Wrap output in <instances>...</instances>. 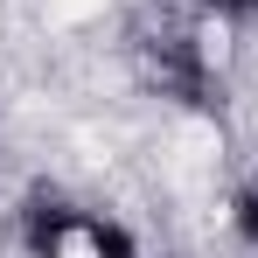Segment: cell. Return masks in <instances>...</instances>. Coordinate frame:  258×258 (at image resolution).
Here are the masks:
<instances>
[{"label":"cell","instance_id":"1","mask_svg":"<svg viewBox=\"0 0 258 258\" xmlns=\"http://www.w3.org/2000/svg\"><path fill=\"white\" fill-rule=\"evenodd\" d=\"M70 237H84V210L63 196V188H35L21 203V251L28 258H63Z\"/></svg>","mask_w":258,"mask_h":258},{"label":"cell","instance_id":"2","mask_svg":"<svg viewBox=\"0 0 258 258\" xmlns=\"http://www.w3.org/2000/svg\"><path fill=\"white\" fill-rule=\"evenodd\" d=\"M154 84H161V98H174V105H210V70H203V49L188 42V35L154 42Z\"/></svg>","mask_w":258,"mask_h":258},{"label":"cell","instance_id":"3","mask_svg":"<svg viewBox=\"0 0 258 258\" xmlns=\"http://www.w3.org/2000/svg\"><path fill=\"white\" fill-rule=\"evenodd\" d=\"M84 244H91V258H140V237L119 216H91L84 210Z\"/></svg>","mask_w":258,"mask_h":258},{"label":"cell","instance_id":"4","mask_svg":"<svg viewBox=\"0 0 258 258\" xmlns=\"http://www.w3.org/2000/svg\"><path fill=\"white\" fill-rule=\"evenodd\" d=\"M230 223H237V237H244V244L258 251V188H244V196H237V210H230Z\"/></svg>","mask_w":258,"mask_h":258},{"label":"cell","instance_id":"5","mask_svg":"<svg viewBox=\"0 0 258 258\" xmlns=\"http://www.w3.org/2000/svg\"><path fill=\"white\" fill-rule=\"evenodd\" d=\"M210 14H216V21H251L258 0H210Z\"/></svg>","mask_w":258,"mask_h":258}]
</instances>
